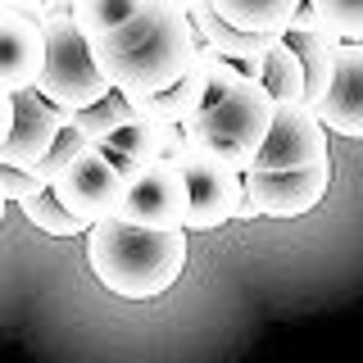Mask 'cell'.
I'll use <instances>...</instances> for the list:
<instances>
[{"instance_id": "obj_1", "label": "cell", "mask_w": 363, "mask_h": 363, "mask_svg": "<svg viewBox=\"0 0 363 363\" xmlns=\"http://www.w3.org/2000/svg\"><path fill=\"white\" fill-rule=\"evenodd\" d=\"M196 28L177 0H141L113 32L91 41V60L118 91H159L196 64Z\"/></svg>"}, {"instance_id": "obj_2", "label": "cell", "mask_w": 363, "mask_h": 363, "mask_svg": "<svg viewBox=\"0 0 363 363\" xmlns=\"http://www.w3.org/2000/svg\"><path fill=\"white\" fill-rule=\"evenodd\" d=\"M86 236L91 272L123 300H159L186 268V227H141L109 213L91 223Z\"/></svg>"}, {"instance_id": "obj_3", "label": "cell", "mask_w": 363, "mask_h": 363, "mask_svg": "<svg viewBox=\"0 0 363 363\" xmlns=\"http://www.w3.org/2000/svg\"><path fill=\"white\" fill-rule=\"evenodd\" d=\"M272 109H277V100L268 96V86L259 82V77L241 73L232 86L209 91L204 105L182 123V132H186V141L209 145L223 164H232L236 173H245V168L255 164L264 136H268Z\"/></svg>"}, {"instance_id": "obj_4", "label": "cell", "mask_w": 363, "mask_h": 363, "mask_svg": "<svg viewBox=\"0 0 363 363\" xmlns=\"http://www.w3.org/2000/svg\"><path fill=\"white\" fill-rule=\"evenodd\" d=\"M41 37H45V60L37 73V91L45 100H55L60 109H77L109 91V77L91 60V41L82 37L73 14H45Z\"/></svg>"}, {"instance_id": "obj_5", "label": "cell", "mask_w": 363, "mask_h": 363, "mask_svg": "<svg viewBox=\"0 0 363 363\" xmlns=\"http://www.w3.org/2000/svg\"><path fill=\"white\" fill-rule=\"evenodd\" d=\"M173 164L182 168L186 191H191V209H186V223H182L186 232H213V227L236 218V204L245 200V191H241V173L232 164H223L200 141H182Z\"/></svg>"}, {"instance_id": "obj_6", "label": "cell", "mask_w": 363, "mask_h": 363, "mask_svg": "<svg viewBox=\"0 0 363 363\" xmlns=\"http://www.w3.org/2000/svg\"><path fill=\"white\" fill-rule=\"evenodd\" d=\"M332 182V159H318L304 168H245L241 191L245 204H255L264 218H300L313 213Z\"/></svg>"}, {"instance_id": "obj_7", "label": "cell", "mask_w": 363, "mask_h": 363, "mask_svg": "<svg viewBox=\"0 0 363 363\" xmlns=\"http://www.w3.org/2000/svg\"><path fill=\"white\" fill-rule=\"evenodd\" d=\"M50 186H55V196H60L68 209L77 213V218L96 223V218L118 213L128 182H123V173L113 168V159L105 155V145H82V150L68 159V168L50 182Z\"/></svg>"}, {"instance_id": "obj_8", "label": "cell", "mask_w": 363, "mask_h": 363, "mask_svg": "<svg viewBox=\"0 0 363 363\" xmlns=\"http://www.w3.org/2000/svg\"><path fill=\"white\" fill-rule=\"evenodd\" d=\"M186 209H191V191H186L182 168L173 159H150L123 191L118 218L141 223V227H182Z\"/></svg>"}, {"instance_id": "obj_9", "label": "cell", "mask_w": 363, "mask_h": 363, "mask_svg": "<svg viewBox=\"0 0 363 363\" xmlns=\"http://www.w3.org/2000/svg\"><path fill=\"white\" fill-rule=\"evenodd\" d=\"M318 159H327V128L313 113V105L291 100V105L272 109L268 136L250 168H304V164H318Z\"/></svg>"}, {"instance_id": "obj_10", "label": "cell", "mask_w": 363, "mask_h": 363, "mask_svg": "<svg viewBox=\"0 0 363 363\" xmlns=\"http://www.w3.org/2000/svg\"><path fill=\"white\" fill-rule=\"evenodd\" d=\"M327 132L336 136H363V41H340L336 45V68L327 82L323 100L313 105Z\"/></svg>"}, {"instance_id": "obj_11", "label": "cell", "mask_w": 363, "mask_h": 363, "mask_svg": "<svg viewBox=\"0 0 363 363\" xmlns=\"http://www.w3.org/2000/svg\"><path fill=\"white\" fill-rule=\"evenodd\" d=\"M64 118H60V105L45 100L37 86H23L14 91V123H9V136L0 141V164H37L45 155V145L60 136Z\"/></svg>"}, {"instance_id": "obj_12", "label": "cell", "mask_w": 363, "mask_h": 363, "mask_svg": "<svg viewBox=\"0 0 363 363\" xmlns=\"http://www.w3.org/2000/svg\"><path fill=\"white\" fill-rule=\"evenodd\" d=\"M281 41L295 50V60H300V73H304V105H318L323 100L327 82H332V68H336V45L340 37L318 23V14L309 9V0H304L300 9L291 14V23L281 28Z\"/></svg>"}, {"instance_id": "obj_13", "label": "cell", "mask_w": 363, "mask_h": 363, "mask_svg": "<svg viewBox=\"0 0 363 363\" xmlns=\"http://www.w3.org/2000/svg\"><path fill=\"white\" fill-rule=\"evenodd\" d=\"M182 14L191 18V28H196V41H200V45H213L218 55L236 60V68H241L245 77H255L259 55H264L268 45L281 37V32H245V28H232V23H227L218 9H213V0H186V5H182Z\"/></svg>"}, {"instance_id": "obj_14", "label": "cell", "mask_w": 363, "mask_h": 363, "mask_svg": "<svg viewBox=\"0 0 363 363\" xmlns=\"http://www.w3.org/2000/svg\"><path fill=\"white\" fill-rule=\"evenodd\" d=\"M41 60H45L41 23L9 9V5H0V86L5 91L37 86Z\"/></svg>"}, {"instance_id": "obj_15", "label": "cell", "mask_w": 363, "mask_h": 363, "mask_svg": "<svg viewBox=\"0 0 363 363\" xmlns=\"http://www.w3.org/2000/svg\"><path fill=\"white\" fill-rule=\"evenodd\" d=\"M182 141H186L182 123H173V118H150V113H132V118L105 141V150L132 155V159H141V164H150V159H173L182 150Z\"/></svg>"}, {"instance_id": "obj_16", "label": "cell", "mask_w": 363, "mask_h": 363, "mask_svg": "<svg viewBox=\"0 0 363 363\" xmlns=\"http://www.w3.org/2000/svg\"><path fill=\"white\" fill-rule=\"evenodd\" d=\"M60 118L68 123V128H77L86 136L91 145H105L113 132L123 128V123L132 118V105L123 100L118 86H109L100 100H91V105H77V109H60Z\"/></svg>"}, {"instance_id": "obj_17", "label": "cell", "mask_w": 363, "mask_h": 363, "mask_svg": "<svg viewBox=\"0 0 363 363\" xmlns=\"http://www.w3.org/2000/svg\"><path fill=\"white\" fill-rule=\"evenodd\" d=\"M255 77L268 86V96L277 100V105H291V100H304V73H300V60H295V50L286 41H272L264 55H259L255 64Z\"/></svg>"}, {"instance_id": "obj_18", "label": "cell", "mask_w": 363, "mask_h": 363, "mask_svg": "<svg viewBox=\"0 0 363 363\" xmlns=\"http://www.w3.org/2000/svg\"><path fill=\"white\" fill-rule=\"evenodd\" d=\"M304 0H213V9L245 32H281Z\"/></svg>"}, {"instance_id": "obj_19", "label": "cell", "mask_w": 363, "mask_h": 363, "mask_svg": "<svg viewBox=\"0 0 363 363\" xmlns=\"http://www.w3.org/2000/svg\"><path fill=\"white\" fill-rule=\"evenodd\" d=\"M23 218L37 227V232H45V236H82L91 227L86 218H77V213L55 196V186H41L37 196L23 200Z\"/></svg>"}, {"instance_id": "obj_20", "label": "cell", "mask_w": 363, "mask_h": 363, "mask_svg": "<svg viewBox=\"0 0 363 363\" xmlns=\"http://www.w3.org/2000/svg\"><path fill=\"white\" fill-rule=\"evenodd\" d=\"M136 5H141V0H77L73 23L82 28L86 41H96V37H105V32L118 28V23L128 18Z\"/></svg>"}, {"instance_id": "obj_21", "label": "cell", "mask_w": 363, "mask_h": 363, "mask_svg": "<svg viewBox=\"0 0 363 363\" xmlns=\"http://www.w3.org/2000/svg\"><path fill=\"white\" fill-rule=\"evenodd\" d=\"M309 9L332 37L363 41V0H309Z\"/></svg>"}, {"instance_id": "obj_22", "label": "cell", "mask_w": 363, "mask_h": 363, "mask_svg": "<svg viewBox=\"0 0 363 363\" xmlns=\"http://www.w3.org/2000/svg\"><path fill=\"white\" fill-rule=\"evenodd\" d=\"M41 186H45V182H37V173H32V168H18V164H0V191H5V200L23 204L28 196H37Z\"/></svg>"}, {"instance_id": "obj_23", "label": "cell", "mask_w": 363, "mask_h": 363, "mask_svg": "<svg viewBox=\"0 0 363 363\" xmlns=\"http://www.w3.org/2000/svg\"><path fill=\"white\" fill-rule=\"evenodd\" d=\"M9 123H14V91L0 86V141L9 136Z\"/></svg>"}, {"instance_id": "obj_24", "label": "cell", "mask_w": 363, "mask_h": 363, "mask_svg": "<svg viewBox=\"0 0 363 363\" xmlns=\"http://www.w3.org/2000/svg\"><path fill=\"white\" fill-rule=\"evenodd\" d=\"M5 204H9V200H5V191H0V218H5Z\"/></svg>"}, {"instance_id": "obj_25", "label": "cell", "mask_w": 363, "mask_h": 363, "mask_svg": "<svg viewBox=\"0 0 363 363\" xmlns=\"http://www.w3.org/2000/svg\"><path fill=\"white\" fill-rule=\"evenodd\" d=\"M177 5H186V0H177Z\"/></svg>"}, {"instance_id": "obj_26", "label": "cell", "mask_w": 363, "mask_h": 363, "mask_svg": "<svg viewBox=\"0 0 363 363\" xmlns=\"http://www.w3.org/2000/svg\"><path fill=\"white\" fill-rule=\"evenodd\" d=\"M41 5H45V0H41Z\"/></svg>"}]
</instances>
